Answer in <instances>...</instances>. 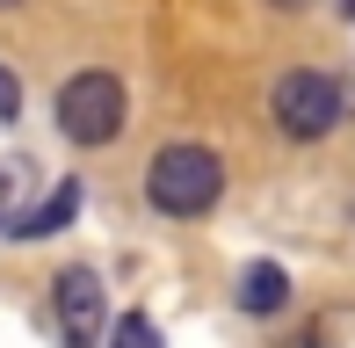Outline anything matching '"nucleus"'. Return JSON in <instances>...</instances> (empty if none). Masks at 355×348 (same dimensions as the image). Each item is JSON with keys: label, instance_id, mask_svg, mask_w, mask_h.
I'll use <instances>...</instances> for the list:
<instances>
[{"label": "nucleus", "instance_id": "obj_1", "mask_svg": "<svg viewBox=\"0 0 355 348\" xmlns=\"http://www.w3.org/2000/svg\"><path fill=\"white\" fill-rule=\"evenodd\" d=\"M145 196L167 218H203L225 196V160L211 146H159L153 167H145Z\"/></svg>", "mask_w": 355, "mask_h": 348}, {"label": "nucleus", "instance_id": "obj_2", "mask_svg": "<svg viewBox=\"0 0 355 348\" xmlns=\"http://www.w3.org/2000/svg\"><path fill=\"white\" fill-rule=\"evenodd\" d=\"M58 131L73 146H109L123 131V80L116 73H73L58 87Z\"/></svg>", "mask_w": 355, "mask_h": 348}, {"label": "nucleus", "instance_id": "obj_3", "mask_svg": "<svg viewBox=\"0 0 355 348\" xmlns=\"http://www.w3.org/2000/svg\"><path fill=\"white\" fill-rule=\"evenodd\" d=\"M268 109H276V123L290 138H327L334 123L348 116V94H341V80H327V73H283L276 80V94H268Z\"/></svg>", "mask_w": 355, "mask_h": 348}, {"label": "nucleus", "instance_id": "obj_4", "mask_svg": "<svg viewBox=\"0 0 355 348\" xmlns=\"http://www.w3.org/2000/svg\"><path fill=\"white\" fill-rule=\"evenodd\" d=\"M51 305H58V341L66 348H102V334H109V290H102L94 268H80V261L58 268Z\"/></svg>", "mask_w": 355, "mask_h": 348}, {"label": "nucleus", "instance_id": "obj_5", "mask_svg": "<svg viewBox=\"0 0 355 348\" xmlns=\"http://www.w3.org/2000/svg\"><path fill=\"white\" fill-rule=\"evenodd\" d=\"M290 305V276L283 261H247L239 268V312H254V320H268V312Z\"/></svg>", "mask_w": 355, "mask_h": 348}, {"label": "nucleus", "instance_id": "obj_6", "mask_svg": "<svg viewBox=\"0 0 355 348\" xmlns=\"http://www.w3.org/2000/svg\"><path fill=\"white\" fill-rule=\"evenodd\" d=\"M73 211H80V189H73V182H58V189H51V203L22 211L15 240H44V232H66V225H73Z\"/></svg>", "mask_w": 355, "mask_h": 348}, {"label": "nucleus", "instance_id": "obj_7", "mask_svg": "<svg viewBox=\"0 0 355 348\" xmlns=\"http://www.w3.org/2000/svg\"><path fill=\"white\" fill-rule=\"evenodd\" d=\"M22 189H29V167L22 160H0V225H22V211H15V203H22Z\"/></svg>", "mask_w": 355, "mask_h": 348}, {"label": "nucleus", "instance_id": "obj_8", "mask_svg": "<svg viewBox=\"0 0 355 348\" xmlns=\"http://www.w3.org/2000/svg\"><path fill=\"white\" fill-rule=\"evenodd\" d=\"M109 348H159V327L145 320V312H123V320L109 327Z\"/></svg>", "mask_w": 355, "mask_h": 348}, {"label": "nucleus", "instance_id": "obj_9", "mask_svg": "<svg viewBox=\"0 0 355 348\" xmlns=\"http://www.w3.org/2000/svg\"><path fill=\"white\" fill-rule=\"evenodd\" d=\"M15 116H22V87H15V73L0 66V123H15Z\"/></svg>", "mask_w": 355, "mask_h": 348}, {"label": "nucleus", "instance_id": "obj_10", "mask_svg": "<svg viewBox=\"0 0 355 348\" xmlns=\"http://www.w3.org/2000/svg\"><path fill=\"white\" fill-rule=\"evenodd\" d=\"M341 15H348V22H355V0H341Z\"/></svg>", "mask_w": 355, "mask_h": 348}, {"label": "nucleus", "instance_id": "obj_11", "mask_svg": "<svg viewBox=\"0 0 355 348\" xmlns=\"http://www.w3.org/2000/svg\"><path fill=\"white\" fill-rule=\"evenodd\" d=\"M276 8H304V0H276Z\"/></svg>", "mask_w": 355, "mask_h": 348}, {"label": "nucleus", "instance_id": "obj_12", "mask_svg": "<svg viewBox=\"0 0 355 348\" xmlns=\"http://www.w3.org/2000/svg\"><path fill=\"white\" fill-rule=\"evenodd\" d=\"M0 8H22V0H0Z\"/></svg>", "mask_w": 355, "mask_h": 348}]
</instances>
